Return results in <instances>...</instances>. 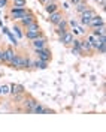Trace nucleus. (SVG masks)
Wrapping results in <instances>:
<instances>
[{"mask_svg": "<svg viewBox=\"0 0 106 132\" xmlns=\"http://www.w3.org/2000/svg\"><path fill=\"white\" fill-rule=\"evenodd\" d=\"M30 12H33L32 9H28L27 6L25 8H16V6H9L8 9V15H6V18L8 20H12V21H18V20H21L24 15H27V14H30Z\"/></svg>", "mask_w": 106, "mask_h": 132, "instance_id": "obj_1", "label": "nucleus"}, {"mask_svg": "<svg viewBox=\"0 0 106 132\" xmlns=\"http://www.w3.org/2000/svg\"><path fill=\"white\" fill-rule=\"evenodd\" d=\"M25 56H27V53H25V51H16L14 60H12L11 63H8L6 66H9L11 69H15V71H24Z\"/></svg>", "mask_w": 106, "mask_h": 132, "instance_id": "obj_2", "label": "nucleus"}, {"mask_svg": "<svg viewBox=\"0 0 106 132\" xmlns=\"http://www.w3.org/2000/svg\"><path fill=\"white\" fill-rule=\"evenodd\" d=\"M37 102H39V101H37L36 98H33L32 95H27V93H25L24 99L20 102V104H21V107H23V108H21V111H23V113H32L33 108L36 107V104H37Z\"/></svg>", "mask_w": 106, "mask_h": 132, "instance_id": "obj_3", "label": "nucleus"}, {"mask_svg": "<svg viewBox=\"0 0 106 132\" xmlns=\"http://www.w3.org/2000/svg\"><path fill=\"white\" fill-rule=\"evenodd\" d=\"M33 56L34 59H39V60H43V62H51L52 60V53H51V48H49L48 45L46 47H43V48H39V50H33Z\"/></svg>", "mask_w": 106, "mask_h": 132, "instance_id": "obj_4", "label": "nucleus"}, {"mask_svg": "<svg viewBox=\"0 0 106 132\" xmlns=\"http://www.w3.org/2000/svg\"><path fill=\"white\" fill-rule=\"evenodd\" d=\"M96 14H97V11L90 6L87 11H84L81 15H79V24H81V26H87V24H88V21H90Z\"/></svg>", "mask_w": 106, "mask_h": 132, "instance_id": "obj_5", "label": "nucleus"}, {"mask_svg": "<svg viewBox=\"0 0 106 132\" xmlns=\"http://www.w3.org/2000/svg\"><path fill=\"white\" fill-rule=\"evenodd\" d=\"M15 54H16V50L14 47H11V45L3 47V65L11 63L14 60V57H15Z\"/></svg>", "mask_w": 106, "mask_h": 132, "instance_id": "obj_6", "label": "nucleus"}, {"mask_svg": "<svg viewBox=\"0 0 106 132\" xmlns=\"http://www.w3.org/2000/svg\"><path fill=\"white\" fill-rule=\"evenodd\" d=\"M48 45V36L46 35H42L36 39H32L30 41V48L32 50H39V48H43Z\"/></svg>", "mask_w": 106, "mask_h": 132, "instance_id": "obj_7", "label": "nucleus"}, {"mask_svg": "<svg viewBox=\"0 0 106 132\" xmlns=\"http://www.w3.org/2000/svg\"><path fill=\"white\" fill-rule=\"evenodd\" d=\"M66 15H64V12L61 11V9H58V11H55V12H52V14H49L48 16V23L49 24H52V26H57L61 20H64Z\"/></svg>", "mask_w": 106, "mask_h": 132, "instance_id": "obj_8", "label": "nucleus"}, {"mask_svg": "<svg viewBox=\"0 0 106 132\" xmlns=\"http://www.w3.org/2000/svg\"><path fill=\"white\" fill-rule=\"evenodd\" d=\"M79 50H81V54H82V56H93V54H96V53H94V50L91 48L90 42L87 41V38L81 39V44H79Z\"/></svg>", "mask_w": 106, "mask_h": 132, "instance_id": "obj_9", "label": "nucleus"}, {"mask_svg": "<svg viewBox=\"0 0 106 132\" xmlns=\"http://www.w3.org/2000/svg\"><path fill=\"white\" fill-rule=\"evenodd\" d=\"M32 113H33V114H54L55 111H54V110H51L49 107H46V105L41 104V102H37V104H36V107L33 108Z\"/></svg>", "mask_w": 106, "mask_h": 132, "instance_id": "obj_10", "label": "nucleus"}, {"mask_svg": "<svg viewBox=\"0 0 106 132\" xmlns=\"http://www.w3.org/2000/svg\"><path fill=\"white\" fill-rule=\"evenodd\" d=\"M54 27H55V35H57V36H61L63 33H66L67 30H70L67 18H64V20H61V21H60V23H58L57 26H54Z\"/></svg>", "mask_w": 106, "mask_h": 132, "instance_id": "obj_11", "label": "nucleus"}, {"mask_svg": "<svg viewBox=\"0 0 106 132\" xmlns=\"http://www.w3.org/2000/svg\"><path fill=\"white\" fill-rule=\"evenodd\" d=\"M73 39H75V36H73V33L70 32V30H67V32L63 33L61 36H58V41H60V44H63V45H66V47H70Z\"/></svg>", "mask_w": 106, "mask_h": 132, "instance_id": "obj_12", "label": "nucleus"}, {"mask_svg": "<svg viewBox=\"0 0 106 132\" xmlns=\"http://www.w3.org/2000/svg\"><path fill=\"white\" fill-rule=\"evenodd\" d=\"M102 24H105V18H103V16L102 15H97V14H96V15L93 16V18H91L90 21H88V24H87V27H88V29H94V27H99V26H102Z\"/></svg>", "mask_w": 106, "mask_h": 132, "instance_id": "obj_13", "label": "nucleus"}, {"mask_svg": "<svg viewBox=\"0 0 106 132\" xmlns=\"http://www.w3.org/2000/svg\"><path fill=\"white\" fill-rule=\"evenodd\" d=\"M33 21H36V15H34L33 12H30V14L24 15L23 18H21V20H18L16 23H18V24H20L21 27H23V29H24V27H27V26L30 24V23H33Z\"/></svg>", "mask_w": 106, "mask_h": 132, "instance_id": "obj_14", "label": "nucleus"}, {"mask_svg": "<svg viewBox=\"0 0 106 132\" xmlns=\"http://www.w3.org/2000/svg\"><path fill=\"white\" fill-rule=\"evenodd\" d=\"M42 35H45L42 29H39V30H25L24 32V38L25 39H28V41H32V39H36V38L42 36Z\"/></svg>", "mask_w": 106, "mask_h": 132, "instance_id": "obj_15", "label": "nucleus"}, {"mask_svg": "<svg viewBox=\"0 0 106 132\" xmlns=\"http://www.w3.org/2000/svg\"><path fill=\"white\" fill-rule=\"evenodd\" d=\"M60 9V2L58 0H51L49 3H46L45 5V11H46V14H52V12H55V11H58Z\"/></svg>", "mask_w": 106, "mask_h": 132, "instance_id": "obj_16", "label": "nucleus"}, {"mask_svg": "<svg viewBox=\"0 0 106 132\" xmlns=\"http://www.w3.org/2000/svg\"><path fill=\"white\" fill-rule=\"evenodd\" d=\"M23 93H25V87L23 86V84H11V90H9V95H23Z\"/></svg>", "mask_w": 106, "mask_h": 132, "instance_id": "obj_17", "label": "nucleus"}, {"mask_svg": "<svg viewBox=\"0 0 106 132\" xmlns=\"http://www.w3.org/2000/svg\"><path fill=\"white\" fill-rule=\"evenodd\" d=\"M49 63L48 62H43V60H39V59H33V71L36 69H48Z\"/></svg>", "mask_w": 106, "mask_h": 132, "instance_id": "obj_18", "label": "nucleus"}, {"mask_svg": "<svg viewBox=\"0 0 106 132\" xmlns=\"http://www.w3.org/2000/svg\"><path fill=\"white\" fill-rule=\"evenodd\" d=\"M90 8V5H88V2H81V3H78V5H75V12L78 14V15H81L84 11H87V9Z\"/></svg>", "mask_w": 106, "mask_h": 132, "instance_id": "obj_19", "label": "nucleus"}, {"mask_svg": "<svg viewBox=\"0 0 106 132\" xmlns=\"http://www.w3.org/2000/svg\"><path fill=\"white\" fill-rule=\"evenodd\" d=\"M90 32L93 35H96V36H106V26L102 24V26H99V27H94V29H91Z\"/></svg>", "mask_w": 106, "mask_h": 132, "instance_id": "obj_20", "label": "nucleus"}, {"mask_svg": "<svg viewBox=\"0 0 106 132\" xmlns=\"http://www.w3.org/2000/svg\"><path fill=\"white\" fill-rule=\"evenodd\" d=\"M70 32L73 33V36H79V35H82V36H84V35H85V30H84V27H82V26H72V27H70Z\"/></svg>", "mask_w": 106, "mask_h": 132, "instance_id": "obj_21", "label": "nucleus"}, {"mask_svg": "<svg viewBox=\"0 0 106 132\" xmlns=\"http://www.w3.org/2000/svg\"><path fill=\"white\" fill-rule=\"evenodd\" d=\"M9 90H11V84H0V95L2 96H8L9 95Z\"/></svg>", "mask_w": 106, "mask_h": 132, "instance_id": "obj_22", "label": "nucleus"}, {"mask_svg": "<svg viewBox=\"0 0 106 132\" xmlns=\"http://www.w3.org/2000/svg\"><path fill=\"white\" fill-rule=\"evenodd\" d=\"M23 30H24V29H23V27L15 21V24H14V32L16 33V36H18V38H24V32H23Z\"/></svg>", "mask_w": 106, "mask_h": 132, "instance_id": "obj_23", "label": "nucleus"}, {"mask_svg": "<svg viewBox=\"0 0 106 132\" xmlns=\"http://www.w3.org/2000/svg\"><path fill=\"white\" fill-rule=\"evenodd\" d=\"M12 2V6L16 8H25L27 6V0H11Z\"/></svg>", "mask_w": 106, "mask_h": 132, "instance_id": "obj_24", "label": "nucleus"}, {"mask_svg": "<svg viewBox=\"0 0 106 132\" xmlns=\"http://www.w3.org/2000/svg\"><path fill=\"white\" fill-rule=\"evenodd\" d=\"M39 29H41V26H39V23H37V20L33 21V23H30L27 27H24V30H39Z\"/></svg>", "mask_w": 106, "mask_h": 132, "instance_id": "obj_25", "label": "nucleus"}, {"mask_svg": "<svg viewBox=\"0 0 106 132\" xmlns=\"http://www.w3.org/2000/svg\"><path fill=\"white\" fill-rule=\"evenodd\" d=\"M105 51H106V41L105 42H100V44H99V47L96 48V53H97V54H105Z\"/></svg>", "mask_w": 106, "mask_h": 132, "instance_id": "obj_26", "label": "nucleus"}, {"mask_svg": "<svg viewBox=\"0 0 106 132\" xmlns=\"http://www.w3.org/2000/svg\"><path fill=\"white\" fill-rule=\"evenodd\" d=\"M9 8V0H0V9Z\"/></svg>", "mask_w": 106, "mask_h": 132, "instance_id": "obj_27", "label": "nucleus"}, {"mask_svg": "<svg viewBox=\"0 0 106 132\" xmlns=\"http://www.w3.org/2000/svg\"><path fill=\"white\" fill-rule=\"evenodd\" d=\"M70 53H72L73 56H82L81 51H79V50H75V48H70Z\"/></svg>", "mask_w": 106, "mask_h": 132, "instance_id": "obj_28", "label": "nucleus"}, {"mask_svg": "<svg viewBox=\"0 0 106 132\" xmlns=\"http://www.w3.org/2000/svg\"><path fill=\"white\" fill-rule=\"evenodd\" d=\"M81 2H87V0H69V3H72V5H78V3H81Z\"/></svg>", "mask_w": 106, "mask_h": 132, "instance_id": "obj_29", "label": "nucleus"}, {"mask_svg": "<svg viewBox=\"0 0 106 132\" xmlns=\"http://www.w3.org/2000/svg\"><path fill=\"white\" fill-rule=\"evenodd\" d=\"M0 65H3V48L0 47Z\"/></svg>", "mask_w": 106, "mask_h": 132, "instance_id": "obj_30", "label": "nucleus"}, {"mask_svg": "<svg viewBox=\"0 0 106 132\" xmlns=\"http://www.w3.org/2000/svg\"><path fill=\"white\" fill-rule=\"evenodd\" d=\"M49 2H51V0H39V3H41V5H43V6H45L46 3H49Z\"/></svg>", "mask_w": 106, "mask_h": 132, "instance_id": "obj_31", "label": "nucleus"}, {"mask_svg": "<svg viewBox=\"0 0 106 132\" xmlns=\"http://www.w3.org/2000/svg\"><path fill=\"white\" fill-rule=\"evenodd\" d=\"M94 2H96V3H99V2H102V0H94Z\"/></svg>", "mask_w": 106, "mask_h": 132, "instance_id": "obj_32", "label": "nucleus"}, {"mask_svg": "<svg viewBox=\"0 0 106 132\" xmlns=\"http://www.w3.org/2000/svg\"><path fill=\"white\" fill-rule=\"evenodd\" d=\"M0 96H2V95H0Z\"/></svg>", "mask_w": 106, "mask_h": 132, "instance_id": "obj_33", "label": "nucleus"}]
</instances>
